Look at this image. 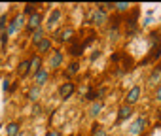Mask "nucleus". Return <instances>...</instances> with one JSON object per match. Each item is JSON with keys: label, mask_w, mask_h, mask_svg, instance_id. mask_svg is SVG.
Instances as JSON below:
<instances>
[{"label": "nucleus", "mask_w": 161, "mask_h": 136, "mask_svg": "<svg viewBox=\"0 0 161 136\" xmlns=\"http://www.w3.org/2000/svg\"><path fill=\"white\" fill-rule=\"evenodd\" d=\"M21 29H27V19H25L23 13H15L14 19H10L6 32H8V36H14V34H17Z\"/></svg>", "instance_id": "obj_1"}, {"label": "nucleus", "mask_w": 161, "mask_h": 136, "mask_svg": "<svg viewBox=\"0 0 161 136\" xmlns=\"http://www.w3.org/2000/svg\"><path fill=\"white\" fill-rule=\"evenodd\" d=\"M55 40H61V42H72L76 38V30L72 27H63L61 30H57L55 34Z\"/></svg>", "instance_id": "obj_2"}, {"label": "nucleus", "mask_w": 161, "mask_h": 136, "mask_svg": "<svg viewBox=\"0 0 161 136\" xmlns=\"http://www.w3.org/2000/svg\"><path fill=\"white\" fill-rule=\"evenodd\" d=\"M59 98H63V100H66V98H70L74 93H76V85L72 83V81H64V83H61L59 85Z\"/></svg>", "instance_id": "obj_3"}, {"label": "nucleus", "mask_w": 161, "mask_h": 136, "mask_svg": "<svg viewBox=\"0 0 161 136\" xmlns=\"http://www.w3.org/2000/svg\"><path fill=\"white\" fill-rule=\"evenodd\" d=\"M42 27V13L40 12H36V13H32L29 19H27V30L32 34L36 29H40Z\"/></svg>", "instance_id": "obj_4"}, {"label": "nucleus", "mask_w": 161, "mask_h": 136, "mask_svg": "<svg viewBox=\"0 0 161 136\" xmlns=\"http://www.w3.org/2000/svg\"><path fill=\"white\" fill-rule=\"evenodd\" d=\"M32 80H34V85L36 87H44L49 80V70L47 68H42V70H38L36 74H32Z\"/></svg>", "instance_id": "obj_5"}, {"label": "nucleus", "mask_w": 161, "mask_h": 136, "mask_svg": "<svg viewBox=\"0 0 161 136\" xmlns=\"http://www.w3.org/2000/svg\"><path fill=\"white\" fill-rule=\"evenodd\" d=\"M63 60H64V53L61 49H55V51L49 53V68H51V70H53V68H59L63 64Z\"/></svg>", "instance_id": "obj_6"}, {"label": "nucleus", "mask_w": 161, "mask_h": 136, "mask_svg": "<svg viewBox=\"0 0 161 136\" xmlns=\"http://www.w3.org/2000/svg\"><path fill=\"white\" fill-rule=\"evenodd\" d=\"M51 47H53V38H44L38 45H36V53L40 55V57H44V55H47V53H51Z\"/></svg>", "instance_id": "obj_7"}, {"label": "nucleus", "mask_w": 161, "mask_h": 136, "mask_svg": "<svg viewBox=\"0 0 161 136\" xmlns=\"http://www.w3.org/2000/svg\"><path fill=\"white\" fill-rule=\"evenodd\" d=\"M140 95H142V87H140V85H135V87H133V89L127 93V97H125V104H129V106H135V104L138 102Z\"/></svg>", "instance_id": "obj_8"}, {"label": "nucleus", "mask_w": 161, "mask_h": 136, "mask_svg": "<svg viewBox=\"0 0 161 136\" xmlns=\"http://www.w3.org/2000/svg\"><path fill=\"white\" fill-rule=\"evenodd\" d=\"M29 62H31V72H32V74H36L38 70H42V68H44V57H40L38 53H34V55L29 59Z\"/></svg>", "instance_id": "obj_9"}, {"label": "nucleus", "mask_w": 161, "mask_h": 136, "mask_svg": "<svg viewBox=\"0 0 161 136\" xmlns=\"http://www.w3.org/2000/svg\"><path fill=\"white\" fill-rule=\"evenodd\" d=\"M15 72H17V76H19V78H25V76H29V74H31V62H29V59H23V60L17 64Z\"/></svg>", "instance_id": "obj_10"}, {"label": "nucleus", "mask_w": 161, "mask_h": 136, "mask_svg": "<svg viewBox=\"0 0 161 136\" xmlns=\"http://www.w3.org/2000/svg\"><path fill=\"white\" fill-rule=\"evenodd\" d=\"M106 21H108V13L101 8H95L93 10V23L95 25H104Z\"/></svg>", "instance_id": "obj_11"}, {"label": "nucleus", "mask_w": 161, "mask_h": 136, "mask_svg": "<svg viewBox=\"0 0 161 136\" xmlns=\"http://www.w3.org/2000/svg\"><path fill=\"white\" fill-rule=\"evenodd\" d=\"M131 113H133V106H129V104H123V106L118 110V121L121 123V121L129 119V117H131Z\"/></svg>", "instance_id": "obj_12"}, {"label": "nucleus", "mask_w": 161, "mask_h": 136, "mask_svg": "<svg viewBox=\"0 0 161 136\" xmlns=\"http://www.w3.org/2000/svg\"><path fill=\"white\" fill-rule=\"evenodd\" d=\"M144 125H146V121H144L142 117H138V119H136V121L131 125V128H129V134H131V136H138V134L142 132Z\"/></svg>", "instance_id": "obj_13"}, {"label": "nucleus", "mask_w": 161, "mask_h": 136, "mask_svg": "<svg viewBox=\"0 0 161 136\" xmlns=\"http://www.w3.org/2000/svg\"><path fill=\"white\" fill-rule=\"evenodd\" d=\"M44 38H46V29H44V27L36 29V30H34V32L31 34V42H32L34 45H38V44H40V42H42Z\"/></svg>", "instance_id": "obj_14"}, {"label": "nucleus", "mask_w": 161, "mask_h": 136, "mask_svg": "<svg viewBox=\"0 0 161 136\" xmlns=\"http://www.w3.org/2000/svg\"><path fill=\"white\" fill-rule=\"evenodd\" d=\"M19 128H21V123L19 121H10L6 125V136H17L19 134Z\"/></svg>", "instance_id": "obj_15"}, {"label": "nucleus", "mask_w": 161, "mask_h": 136, "mask_svg": "<svg viewBox=\"0 0 161 136\" xmlns=\"http://www.w3.org/2000/svg\"><path fill=\"white\" fill-rule=\"evenodd\" d=\"M40 97H42V93H40V87H36V85H32V87L29 89V93H27V98H29L31 102H38Z\"/></svg>", "instance_id": "obj_16"}, {"label": "nucleus", "mask_w": 161, "mask_h": 136, "mask_svg": "<svg viewBox=\"0 0 161 136\" xmlns=\"http://www.w3.org/2000/svg\"><path fill=\"white\" fill-rule=\"evenodd\" d=\"M103 108H104V104H103L101 100L91 102V106H89V115H91V117H97V115L103 112Z\"/></svg>", "instance_id": "obj_17"}, {"label": "nucleus", "mask_w": 161, "mask_h": 136, "mask_svg": "<svg viewBox=\"0 0 161 136\" xmlns=\"http://www.w3.org/2000/svg\"><path fill=\"white\" fill-rule=\"evenodd\" d=\"M82 51H84V44L78 42V40L74 38V40H72V45H70V53H72L74 57H80V55H82Z\"/></svg>", "instance_id": "obj_18"}, {"label": "nucleus", "mask_w": 161, "mask_h": 136, "mask_svg": "<svg viewBox=\"0 0 161 136\" xmlns=\"http://www.w3.org/2000/svg\"><path fill=\"white\" fill-rule=\"evenodd\" d=\"M159 80H161V68H155V70L148 76V83H150V85H157Z\"/></svg>", "instance_id": "obj_19"}, {"label": "nucleus", "mask_w": 161, "mask_h": 136, "mask_svg": "<svg viewBox=\"0 0 161 136\" xmlns=\"http://www.w3.org/2000/svg\"><path fill=\"white\" fill-rule=\"evenodd\" d=\"M61 15H63V13H61V10H53V12L49 13V17H47V27L51 29V25H55V23L61 19Z\"/></svg>", "instance_id": "obj_20"}, {"label": "nucleus", "mask_w": 161, "mask_h": 136, "mask_svg": "<svg viewBox=\"0 0 161 136\" xmlns=\"http://www.w3.org/2000/svg\"><path fill=\"white\" fill-rule=\"evenodd\" d=\"M129 8H131V4H127V2H114V8L112 10L123 13V12H129Z\"/></svg>", "instance_id": "obj_21"}, {"label": "nucleus", "mask_w": 161, "mask_h": 136, "mask_svg": "<svg viewBox=\"0 0 161 136\" xmlns=\"http://www.w3.org/2000/svg\"><path fill=\"white\" fill-rule=\"evenodd\" d=\"M78 72H80V62H78V60L70 62V64H68V72H66V74H68V76H74V74H78Z\"/></svg>", "instance_id": "obj_22"}, {"label": "nucleus", "mask_w": 161, "mask_h": 136, "mask_svg": "<svg viewBox=\"0 0 161 136\" xmlns=\"http://www.w3.org/2000/svg\"><path fill=\"white\" fill-rule=\"evenodd\" d=\"M91 136H108V132L101 127V125H93V130H91Z\"/></svg>", "instance_id": "obj_23"}, {"label": "nucleus", "mask_w": 161, "mask_h": 136, "mask_svg": "<svg viewBox=\"0 0 161 136\" xmlns=\"http://www.w3.org/2000/svg\"><path fill=\"white\" fill-rule=\"evenodd\" d=\"M8 23H10L8 15H0V34H2V32H6V29H8Z\"/></svg>", "instance_id": "obj_24"}, {"label": "nucleus", "mask_w": 161, "mask_h": 136, "mask_svg": "<svg viewBox=\"0 0 161 136\" xmlns=\"http://www.w3.org/2000/svg\"><path fill=\"white\" fill-rule=\"evenodd\" d=\"M84 98H86V100H89V102H95V100L99 98V95H97V91H93V89H89V93H87V95H86Z\"/></svg>", "instance_id": "obj_25"}, {"label": "nucleus", "mask_w": 161, "mask_h": 136, "mask_svg": "<svg viewBox=\"0 0 161 136\" xmlns=\"http://www.w3.org/2000/svg\"><path fill=\"white\" fill-rule=\"evenodd\" d=\"M23 12L31 17L32 13H36V6H34V4H25V10H23Z\"/></svg>", "instance_id": "obj_26"}, {"label": "nucleus", "mask_w": 161, "mask_h": 136, "mask_svg": "<svg viewBox=\"0 0 161 136\" xmlns=\"http://www.w3.org/2000/svg\"><path fill=\"white\" fill-rule=\"evenodd\" d=\"M8 40H10V36H8V32H2L0 34V47H6V44H8Z\"/></svg>", "instance_id": "obj_27"}, {"label": "nucleus", "mask_w": 161, "mask_h": 136, "mask_svg": "<svg viewBox=\"0 0 161 136\" xmlns=\"http://www.w3.org/2000/svg\"><path fill=\"white\" fill-rule=\"evenodd\" d=\"M46 136H61V132H59L57 128H49V130L46 132Z\"/></svg>", "instance_id": "obj_28"}, {"label": "nucleus", "mask_w": 161, "mask_h": 136, "mask_svg": "<svg viewBox=\"0 0 161 136\" xmlns=\"http://www.w3.org/2000/svg\"><path fill=\"white\" fill-rule=\"evenodd\" d=\"M10 83H12L10 80H4V81H2V89H4V93H8V91H10Z\"/></svg>", "instance_id": "obj_29"}, {"label": "nucleus", "mask_w": 161, "mask_h": 136, "mask_svg": "<svg viewBox=\"0 0 161 136\" xmlns=\"http://www.w3.org/2000/svg\"><path fill=\"white\" fill-rule=\"evenodd\" d=\"M155 100H157V102H161V83L157 85V91H155Z\"/></svg>", "instance_id": "obj_30"}, {"label": "nucleus", "mask_w": 161, "mask_h": 136, "mask_svg": "<svg viewBox=\"0 0 161 136\" xmlns=\"http://www.w3.org/2000/svg\"><path fill=\"white\" fill-rule=\"evenodd\" d=\"M40 112H42V108H40V106H34V108H32V113H36V115H38Z\"/></svg>", "instance_id": "obj_31"}]
</instances>
